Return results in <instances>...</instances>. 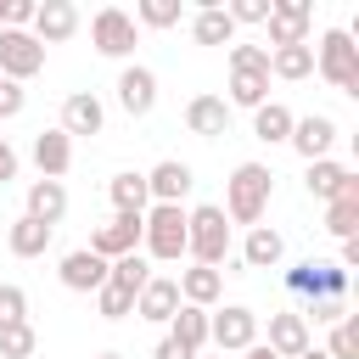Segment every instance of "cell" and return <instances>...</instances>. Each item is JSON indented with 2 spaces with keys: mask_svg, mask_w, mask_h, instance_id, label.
<instances>
[{
  "mask_svg": "<svg viewBox=\"0 0 359 359\" xmlns=\"http://www.w3.org/2000/svg\"><path fill=\"white\" fill-rule=\"evenodd\" d=\"M28 34H34L39 45H67V39L79 34V6H73V0H39Z\"/></svg>",
  "mask_w": 359,
  "mask_h": 359,
  "instance_id": "cell-12",
  "label": "cell"
},
{
  "mask_svg": "<svg viewBox=\"0 0 359 359\" xmlns=\"http://www.w3.org/2000/svg\"><path fill=\"white\" fill-rule=\"evenodd\" d=\"M196 359H224V353H196Z\"/></svg>",
  "mask_w": 359,
  "mask_h": 359,
  "instance_id": "cell-48",
  "label": "cell"
},
{
  "mask_svg": "<svg viewBox=\"0 0 359 359\" xmlns=\"http://www.w3.org/2000/svg\"><path fill=\"white\" fill-rule=\"evenodd\" d=\"M309 73H314V45H280V50H269V79L297 84Z\"/></svg>",
  "mask_w": 359,
  "mask_h": 359,
  "instance_id": "cell-30",
  "label": "cell"
},
{
  "mask_svg": "<svg viewBox=\"0 0 359 359\" xmlns=\"http://www.w3.org/2000/svg\"><path fill=\"white\" fill-rule=\"evenodd\" d=\"M241 359H275V353H269V348H264V342H252V348H247V353H241Z\"/></svg>",
  "mask_w": 359,
  "mask_h": 359,
  "instance_id": "cell-45",
  "label": "cell"
},
{
  "mask_svg": "<svg viewBox=\"0 0 359 359\" xmlns=\"http://www.w3.org/2000/svg\"><path fill=\"white\" fill-rule=\"evenodd\" d=\"M325 359H359V320H337L331 325V342H325Z\"/></svg>",
  "mask_w": 359,
  "mask_h": 359,
  "instance_id": "cell-37",
  "label": "cell"
},
{
  "mask_svg": "<svg viewBox=\"0 0 359 359\" xmlns=\"http://www.w3.org/2000/svg\"><path fill=\"white\" fill-rule=\"evenodd\" d=\"M185 258L202 264V269H219L230 258V219H224V208H213V202L185 208Z\"/></svg>",
  "mask_w": 359,
  "mask_h": 359,
  "instance_id": "cell-2",
  "label": "cell"
},
{
  "mask_svg": "<svg viewBox=\"0 0 359 359\" xmlns=\"http://www.w3.org/2000/svg\"><path fill=\"white\" fill-rule=\"evenodd\" d=\"M303 320H314V325H337V320H348V297H314L309 309H297Z\"/></svg>",
  "mask_w": 359,
  "mask_h": 359,
  "instance_id": "cell-39",
  "label": "cell"
},
{
  "mask_svg": "<svg viewBox=\"0 0 359 359\" xmlns=\"http://www.w3.org/2000/svg\"><path fill=\"white\" fill-rule=\"evenodd\" d=\"M168 337L196 359L202 348H208V309H191V303H180V314L168 320Z\"/></svg>",
  "mask_w": 359,
  "mask_h": 359,
  "instance_id": "cell-28",
  "label": "cell"
},
{
  "mask_svg": "<svg viewBox=\"0 0 359 359\" xmlns=\"http://www.w3.org/2000/svg\"><path fill=\"white\" fill-rule=\"evenodd\" d=\"M95 359H123V353H95Z\"/></svg>",
  "mask_w": 359,
  "mask_h": 359,
  "instance_id": "cell-49",
  "label": "cell"
},
{
  "mask_svg": "<svg viewBox=\"0 0 359 359\" xmlns=\"http://www.w3.org/2000/svg\"><path fill=\"white\" fill-rule=\"evenodd\" d=\"M118 107L129 118H146L157 107V73L140 67V62H123V73H118Z\"/></svg>",
  "mask_w": 359,
  "mask_h": 359,
  "instance_id": "cell-15",
  "label": "cell"
},
{
  "mask_svg": "<svg viewBox=\"0 0 359 359\" xmlns=\"http://www.w3.org/2000/svg\"><path fill=\"white\" fill-rule=\"evenodd\" d=\"M325 230H331L337 241H353V236H359V196H337V202H325Z\"/></svg>",
  "mask_w": 359,
  "mask_h": 359,
  "instance_id": "cell-33",
  "label": "cell"
},
{
  "mask_svg": "<svg viewBox=\"0 0 359 359\" xmlns=\"http://www.w3.org/2000/svg\"><path fill=\"white\" fill-rule=\"evenodd\" d=\"M107 280L140 297V286L151 280V264H146V252H123V258H112V264H107Z\"/></svg>",
  "mask_w": 359,
  "mask_h": 359,
  "instance_id": "cell-32",
  "label": "cell"
},
{
  "mask_svg": "<svg viewBox=\"0 0 359 359\" xmlns=\"http://www.w3.org/2000/svg\"><path fill=\"white\" fill-rule=\"evenodd\" d=\"M140 252H146V264H180L185 258V208L151 202L140 213Z\"/></svg>",
  "mask_w": 359,
  "mask_h": 359,
  "instance_id": "cell-3",
  "label": "cell"
},
{
  "mask_svg": "<svg viewBox=\"0 0 359 359\" xmlns=\"http://www.w3.org/2000/svg\"><path fill=\"white\" fill-rule=\"evenodd\" d=\"M17 168H22V157H17V151H11V140L0 135V185H11V180H17Z\"/></svg>",
  "mask_w": 359,
  "mask_h": 359,
  "instance_id": "cell-43",
  "label": "cell"
},
{
  "mask_svg": "<svg viewBox=\"0 0 359 359\" xmlns=\"http://www.w3.org/2000/svg\"><path fill=\"white\" fill-rule=\"evenodd\" d=\"M264 28H269V45H264V50H280V45H309V34H314V11H309V0H269Z\"/></svg>",
  "mask_w": 359,
  "mask_h": 359,
  "instance_id": "cell-10",
  "label": "cell"
},
{
  "mask_svg": "<svg viewBox=\"0 0 359 359\" xmlns=\"http://www.w3.org/2000/svg\"><path fill=\"white\" fill-rule=\"evenodd\" d=\"M62 286L67 292H101L107 286V258H95L90 247H73V252H62Z\"/></svg>",
  "mask_w": 359,
  "mask_h": 359,
  "instance_id": "cell-19",
  "label": "cell"
},
{
  "mask_svg": "<svg viewBox=\"0 0 359 359\" xmlns=\"http://www.w3.org/2000/svg\"><path fill=\"white\" fill-rule=\"evenodd\" d=\"M22 107H28V90H22V84H11V79H0V123H6V118H17Z\"/></svg>",
  "mask_w": 359,
  "mask_h": 359,
  "instance_id": "cell-40",
  "label": "cell"
},
{
  "mask_svg": "<svg viewBox=\"0 0 359 359\" xmlns=\"http://www.w3.org/2000/svg\"><path fill=\"white\" fill-rule=\"evenodd\" d=\"M67 140L73 135H101L107 129V107H101V95L95 90H73L67 101H62V123H56Z\"/></svg>",
  "mask_w": 359,
  "mask_h": 359,
  "instance_id": "cell-16",
  "label": "cell"
},
{
  "mask_svg": "<svg viewBox=\"0 0 359 359\" xmlns=\"http://www.w3.org/2000/svg\"><path fill=\"white\" fill-rule=\"evenodd\" d=\"M269 196H275V174H269V163H236L230 180H224V219L252 230V224L269 213Z\"/></svg>",
  "mask_w": 359,
  "mask_h": 359,
  "instance_id": "cell-1",
  "label": "cell"
},
{
  "mask_svg": "<svg viewBox=\"0 0 359 359\" xmlns=\"http://www.w3.org/2000/svg\"><path fill=\"white\" fill-rule=\"evenodd\" d=\"M191 185H196V174H191V163H180V157H163V163L146 174V191H151V202H174V208H185Z\"/></svg>",
  "mask_w": 359,
  "mask_h": 359,
  "instance_id": "cell-18",
  "label": "cell"
},
{
  "mask_svg": "<svg viewBox=\"0 0 359 359\" xmlns=\"http://www.w3.org/2000/svg\"><path fill=\"white\" fill-rule=\"evenodd\" d=\"M297 359H325V348H309V353H297Z\"/></svg>",
  "mask_w": 359,
  "mask_h": 359,
  "instance_id": "cell-46",
  "label": "cell"
},
{
  "mask_svg": "<svg viewBox=\"0 0 359 359\" xmlns=\"http://www.w3.org/2000/svg\"><path fill=\"white\" fill-rule=\"evenodd\" d=\"M185 129L202 135V140H219V135L230 129V107H224V95H191V101H185Z\"/></svg>",
  "mask_w": 359,
  "mask_h": 359,
  "instance_id": "cell-22",
  "label": "cell"
},
{
  "mask_svg": "<svg viewBox=\"0 0 359 359\" xmlns=\"http://www.w3.org/2000/svg\"><path fill=\"white\" fill-rule=\"evenodd\" d=\"M22 320H28V292L6 280V286H0V331H6V325H22Z\"/></svg>",
  "mask_w": 359,
  "mask_h": 359,
  "instance_id": "cell-38",
  "label": "cell"
},
{
  "mask_svg": "<svg viewBox=\"0 0 359 359\" xmlns=\"http://www.w3.org/2000/svg\"><path fill=\"white\" fill-rule=\"evenodd\" d=\"M90 45H95L101 56H112V62H129L135 45H140V28H135V17H129L123 6H101V11L90 17Z\"/></svg>",
  "mask_w": 359,
  "mask_h": 359,
  "instance_id": "cell-6",
  "label": "cell"
},
{
  "mask_svg": "<svg viewBox=\"0 0 359 359\" xmlns=\"http://www.w3.org/2000/svg\"><path fill=\"white\" fill-rule=\"evenodd\" d=\"M129 17H135V28H174L185 17V6L180 0H140Z\"/></svg>",
  "mask_w": 359,
  "mask_h": 359,
  "instance_id": "cell-34",
  "label": "cell"
},
{
  "mask_svg": "<svg viewBox=\"0 0 359 359\" xmlns=\"http://www.w3.org/2000/svg\"><path fill=\"white\" fill-rule=\"evenodd\" d=\"M95 314H101V320H129V314H135V292H123V286L107 280V286L95 292Z\"/></svg>",
  "mask_w": 359,
  "mask_h": 359,
  "instance_id": "cell-36",
  "label": "cell"
},
{
  "mask_svg": "<svg viewBox=\"0 0 359 359\" xmlns=\"http://www.w3.org/2000/svg\"><path fill=\"white\" fill-rule=\"evenodd\" d=\"M107 196H112V213H146L151 208V191H146V174L123 168L107 180Z\"/></svg>",
  "mask_w": 359,
  "mask_h": 359,
  "instance_id": "cell-26",
  "label": "cell"
},
{
  "mask_svg": "<svg viewBox=\"0 0 359 359\" xmlns=\"http://www.w3.org/2000/svg\"><path fill=\"white\" fill-rule=\"evenodd\" d=\"M0 28H6V0H0Z\"/></svg>",
  "mask_w": 359,
  "mask_h": 359,
  "instance_id": "cell-47",
  "label": "cell"
},
{
  "mask_svg": "<svg viewBox=\"0 0 359 359\" xmlns=\"http://www.w3.org/2000/svg\"><path fill=\"white\" fill-rule=\"evenodd\" d=\"M50 224H39V219H11V230H6V247H11V258H45V247H50Z\"/></svg>",
  "mask_w": 359,
  "mask_h": 359,
  "instance_id": "cell-27",
  "label": "cell"
},
{
  "mask_svg": "<svg viewBox=\"0 0 359 359\" xmlns=\"http://www.w3.org/2000/svg\"><path fill=\"white\" fill-rule=\"evenodd\" d=\"M34 348H39V331H34L28 320L0 331V359H34Z\"/></svg>",
  "mask_w": 359,
  "mask_h": 359,
  "instance_id": "cell-35",
  "label": "cell"
},
{
  "mask_svg": "<svg viewBox=\"0 0 359 359\" xmlns=\"http://www.w3.org/2000/svg\"><path fill=\"white\" fill-rule=\"evenodd\" d=\"M286 292H297V297H348V269H337L331 258H303V264H292L286 269Z\"/></svg>",
  "mask_w": 359,
  "mask_h": 359,
  "instance_id": "cell-8",
  "label": "cell"
},
{
  "mask_svg": "<svg viewBox=\"0 0 359 359\" xmlns=\"http://www.w3.org/2000/svg\"><path fill=\"white\" fill-rule=\"evenodd\" d=\"M34 73H45V45L28 28H0V79L28 84Z\"/></svg>",
  "mask_w": 359,
  "mask_h": 359,
  "instance_id": "cell-9",
  "label": "cell"
},
{
  "mask_svg": "<svg viewBox=\"0 0 359 359\" xmlns=\"http://www.w3.org/2000/svg\"><path fill=\"white\" fill-rule=\"evenodd\" d=\"M314 73L331 84V90H348L359 95V45L348 28H325L320 45H314Z\"/></svg>",
  "mask_w": 359,
  "mask_h": 359,
  "instance_id": "cell-5",
  "label": "cell"
},
{
  "mask_svg": "<svg viewBox=\"0 0 359 359\" xmlns=\"http://www.w3.org/2000/svg\"><path fill=\"white\" fill-rule=\"evenodd\" d=\"M286 146H292L303 163H320V157H331V146H337V118H325V112L292 118V135H286Z\"/></svg>",
  "mask_w": 359,
  "mask_h": 359,
  "instance_id": "cell-11",
  "label": "cell"
},
{
  "mask_svg": "<svg viewBox=\"0 0 359 359\" xmlns=\"http://www.w3.org/2000/svg\"><path fill=\"white\" fill-rule=\"evenodd\" d=\"M275 359H297V353H309L314 348V337H309V320L297 314V309H280V314H269V342H264Z\"/></svg>",
  "mask_w": 359,
  "mask_h": 359,
  "instance_id": "cell-17",
  "label": "cell"
},
{
  "mask_svg": "<svg viewBox=\"0 0 359 359\" xmlns=\"http://www.w3.org/2000/svg\"><path fill=\"white\" fill-rule=\"evenodd\" d=\"M151 359H191V353H185V348H180V342H174V337H163V342H157V348H151Z\"/></svg>",
  "mask_w": 359,
  "mask_h": 359,
  "instance_id": "cell-44",
  "label": "cell"
},
{
  "mask_svg": "<svg viewBox=\"0 0 359 359\" xmlns=\"http://www.w3.org/2000/svg\"><path fill=\"white\" fill-rule=\"evenodd\" d=\"M269 101V50L264 45H230V95L224 107L258 112Z\"/></svg>",
  "mask_w": 359,
  "mask_h": 359,
  "instance_id": "cell-4",
  "label": "cell"
},
{
  "mask_svg": "<svg viewBox=\"0 0 359 359\" xmlns=\"http://www.w3.org/2000/svg\"><path fill=\"white\" fill-rule=\"evenodd\" d=\"M208 342L219 353H247L258 342V314L247 303H224V309H208Z\"/></svg>",
  "mask_w": 359,
  "mask_h": 359,
  "instance_id": "cell-7",
  "label": "cell"
},
{
  "mask_svg": "<svg viewBox=\"0 0 359 359\" xmlns=\"http://www.w3.org/2000/svg\"><path fill=\"white\" fill-rule=\"evenodd\" d=\"M34 6L39 0H6V28H28L34 22Z\"/></svg>",
  "mask_w": 359,
  "mask_h": 359,
  "instance_id": "cell-42",
  "label": "cell"
},
{
  "mask_svg": "<svg viewBox=\"0 0 359 359\" xmlns=\"http://www.w3.org/2000/svg\"><path fill=\"white\" fill-rule=\"evenodd\" d=\"M252 135H258L264 146H280V140L292 135V107H280V101H264V107L252 112Z\"/></svg>",
  "mask_w": 359,
  "mask_h": 359,
  "instance_id": "cell-31",
  "label": "cell"
},
{
  "mask_svg": "<svg viewBox=\"0 0 359 359\" xmlns=\"http://www.w3.org/2000/svg\"><path fill=\"white\" fill-rule=\"evenodd\" d=\"M90 252L95 258H123V252H140V213H112L107 224H95L90 236Z\"/></svg>",
  "mask_w": 359,
  "mask_h": 359,
  "instance_id": "cell-13",
  "label": "cell"
},
{
  "mask_svg": "<svg viewBox=\"0 0 359 359\" xmlns=\"http://www.w3.org/2000/svg\"><path fill=\"white\" fill-rule=\"evenodd\" d=\"M174 286H180V303H191V309H213V303L224 297V269H202V264H191V269L174 275Z\"/></svg>",
  "mask_w": 359,
  "mask_h": 359,
  "instance_id": "cell-21",
  "label": "cell"
},
{
  "mask_svg": "<svg viewBox=\"0 0 359 359\" xmlns=\"http://www.w3.org/2000/svg\"><path fill=\"white\" fill-rule=\"evenodd\" d=\"M28 219H39V224H62V213H67V185L62 180H34L28 185V208H22Z\"/></svg>",
  "mask_w": 359,
  "mask_h": 359,
  "instance_id": "cell-24",
  "label": "cell"
},
{
  "mask_svg": "<svg viewBox=\"0 0 359 359\" xmlns=\"http://www.w3.org/2000/svg\"><path fill=\"white\" fill-rule=\"evenodd\" d=\"M34 168H39V180H62L73 168V140L62 129H39L34 135Z\"/></svg>",
  "mask_w": 359,
  "mask_h": 359,
  "instance_id": "cell-23",
  "label": "cell"
},
{
  "mask_svg": "<svg viewBox=\"0 0 359 359\" xmlns=\"http://www.w3.org/2000/svg\"><path fill=\"white\" fill-rule=\"evenodd\" d=\"M230 11V22L241 28V22H264L269 17V0H236V6H224Z\"/></svg>",
  "mask_w": 359,
  "mask_h": 359,
  "instance_id": "cell-41",
  "label": "cell"
},
{
  "mask_svg": "<svg viewBox=\"0 0 359 359\" xmlns=\"http://www.w3.org/2000/svg\"><path fill=\"white\" fill-rule=\"evenodd\" d=\"M303 185H309V196H320V202H337V196H359V174H353L348 163H337V157H320V163H309Z\"/></svg>",
  "mask_w": 359,
  "mask_h": 359,
  "instance_id": "cell-14",
  "label": "cell"
},
{
  "mask_svg": "<svg viewBox=\"0 0 359 359\" xmlns=\"http://www.w3.org/2000/svg\"><path fill=\"white\" fill-rule=\"evenodd\" d=\"M191 39H196V45H236L230 11H224V6H202V11L191 17Z\"/></svg>",
  "mask_w": 359,
  "mask_h": 359,
  "instance_id": "cell-29",
  "label": "cell"
},
{
  "mask_svg": "<svg viewBox=\"0 0 359 359\" xmlns=\"http://www.w3.org/2000/svg\"><path fill=\"white\" fill-rule=\"evenodd\" d=\"M135 314L151 320V325H168V320L180 314V286H174V275H151V280L140 286V297H135Z\"/></svg>",
  "mask_w": 359,
  "mask_h": 359,
  "instance_id": "cell-20",
  "label": "cell"
},
{
  "mask_svg": "<svg viewBox=\"0 0 359 359\" xmlns=\"http://www.w3.org/2000/svg\"><path fill=\"white\" fill-rule=\"evenodd\" d=\"M286 258V241H280V230H269V224H252L247 230V241H241V269H275Z\"/></svg>",
  "mask_w": 359,
  "mask_h": 359,
  "instance_id": "cell-25",
  "label": "cell"
}]
</instances>
